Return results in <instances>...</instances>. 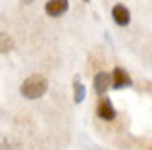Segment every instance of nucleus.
<instances>
[{"label":"nucleus","mask_w":152,"mask_h":150,"mask_svg":"<svg viewBox=\"0 0 152 150\" xmlns=\"http://www.w3.org/2000/svg\"><path fill=\"white\" fill-rule=\"evenodd\" d=\"M46 90H48V81H46L45 75H31V77H27L25 81L21 83V87H19L21 96L29 98V100L41 98Z\"/></svg>","instance_id":"obj_1"},{"label":"nucleus","mask_w":152,"mask_h":150,"mask_svg":"<svg viewBox=\"0 0 152 150\" xmlns=\"http://www.w3.org/2000/svg\"><path fill=\"white\" fill-rule=\"evenodd\" d=\"M69 8V2L67 0H48L45 4V12L50 15V17H60L64 15Z\"/></svg>","instance_id":"obj_2"},{"label":"nucleus","mask_w":152,"mask_h":150,"mask_svg":"<svg viewBox=\"0 0 152 150\" xmlns=\"http://www.w3.org/2000/svg\"><path fill=\"white\" fill-rule=\"evenodd\" d=\"M93 87H94V92L104 96L106 94V90L112 87V75L106 73V71H100L94 75V81H93Z\"/></svg>","instance_id":"obj_3"},{"label":"nucleus","mask_w":152,"mask_h":150,"mask_svg":"<svg viewBox=\"0 0 152 150\" xmlns=\"http://www.w3.org/2000/svg\"><path fill=\"white\" fill-rule=\"evenodd\" d=\"M96 116L104 121H112L115 117V108L112 106L110 98H102L100 100V104H98V108H96Z\"/></svg>","instance_id":"obj_4"},{"label":"nucleus","mask_w":152,"mask_h":150,"mask_svg":"<svg viewBox=\"0 0 152 150\" xmlns=\"http://www.w3.org/2000/svg\"><path fill=\"white\" fill-rule=\"evenodd\" d=\"M112 19H114L118 25L123 27V25H127V23L131 21V14L123 4H115V6L112 8Z\"/></svg>","instance_id":"obj_5"},{"label":"nucleus","mask_w":152,"mask_h":150,"mask_svg":"<svg viewBox=\"0 0 152 150\" xmlns=\"http://www.w3.org/2000/svg\"><path fill=\"white\" fill-rule=\"evenodd\" d=\"M129 85H131L129 73L121 68H115L114 73H112V87H115V89H125V87H129Z\"/></svg>","instance_id":"obj_6"},{"label":"nucleus","mask_w":152,"mask_h":150,"mask_svg":"<svg viewBox=\"0 0 152 150\" xmlns=\"http://www.w3.org/2000/svg\"><path fill=\"white\" fill-rule=\"evenodd\" d=\"M14 50V39L8 33H0V54H8Z\"/></svg>","instance_id":"obj_7"},{"label":"nucleus","mask_w":152,"mask_h":150,"mask_svg":"<svg viewBox=\"0 0 152 150\" xmlns=\"http://www.w3.org/2000/svg\"><path fill=\"white\" fill-rule=\"evenodd\" d=\"M73 96H75V102H77V104H81L83 98H85V87H83V83H81L79 77L73 79Z\"/></svg>","instance_id":"obj_8"},{"label":"nucleus","mask_w":152,"mask_h":150,"mask_svg":"<svg viewBox=\"0 0 152 150\" xmlns=\"http://www.w3.org/2000/svg\"><path fill=\"white\" fill-rule=\"evenodd\" d=\"M33 0H21V4H31Z\"/></svg>","instance_id":"obj_9"}]
</instances>
